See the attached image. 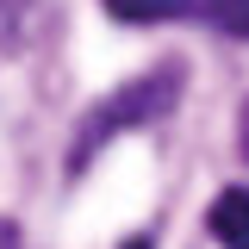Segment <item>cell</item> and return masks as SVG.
Segmentation results:
<instances>
[{
  "mask_svg": "<svg viewBox=\"0 0 249 249\" xmlns=\"http://www.w3.org/2000/svg\"><path fill=\"white\" fill-rule=\"evenodd\" d=\"M181 88H187V75L175 69V62H162V69H150V75L124 81L119 93H106L88 119H81V137L69 143V175H81V168H88L119 131H143V124H156L162 112H175Z\"/></svg>",
  "mask_w": 249,
  "mask_h": 249,
  "instance_id": "6da1fadb",
  "label": "cell"
},
{
  "mask_svg": "<svg viewBox=\"0 0 249 249\" xmlns=\"http://www.w3.org/2000/svg\"><path fill=\"white\" fill-rule=\"evenodd\" d=\"M206 231H212L224 249H249V187H224L206 212Z\"/></svg>",
  "mask_w": 249,
  "mask_h": 249,
  "instance_id": "7a4b0ae2",
  "label": "cell"
},
{
  "mask_svg": "<svg viewBox=\"0 0 249 249\" xmlns=\"http://www.w3.org/2000/svg\"><path fill=\"white\" fill-rule=\"evenodd\" d=\"M106 13L124 25H162V19H193L199 0H106Z\"/></svg>",
  "mask_w": 249,
  "mask_h": 249,
  "instance_id": "3957f363",
  "label": "cell"
},
{
  "mask_svg": "<svg viewBox=\"0 0 249 249\" xmlns=\"http://www.w3.org/2000/svg\"><path fill=\"white\" fill-rule=\"evenodd\" d=\"M206 19L224 37H249V0H206Z\"/></svg>",
  "mask_w": 249,
  "mask_h": 249,
  "instance_id": "277c9868",
  "label": "cell"
},
{
  "mask_svg": "<svg viewBox=\"0 0 249 249\" xmlns=\"http://www.w3.org/2000/svg\"><path fill=\"white\" fill-rule=\"evenodd\" d=\"M0 249H19V224L13 218H0Z\"/></svg>",
  "mask_w": 249,
  "mask_h": 249,
  "instance_id": "5b68a950",
  "label": "cell"
},
{
  "mask_svg": "<svg viewBox=\"0 0 249 249\" xmlns=\"http://www.w3.org/2000/svg\"><path fill=\"white\" fill-rule=\"evenodd\" d=\"M237 143H243V162H249V100H243V119H237Z\"/></svg>",
  "mask_w": 249,
  "mask_h": 249,
  "instance_id": "8992f818",
  "label": "cell"
},
{
  "mask_svg": "<svg viewBox=\"0 0 249 249\" xmlns=\"http://www.w3.org/2000/svg\"><path fill=\"white\" fill-rule=\"evenodd\" d=\"M124 249H150V237H131V243H124Z\"/></svg>",
  "mask_w": 249,
  "mask_h": 249,
  "instance_id": "52a82bcc",
  "label": "cell"
}]
</instances>
